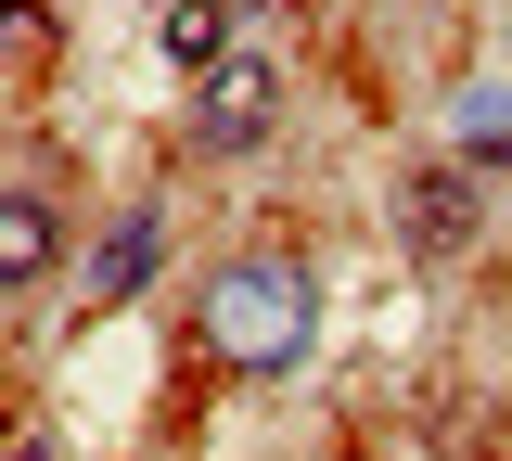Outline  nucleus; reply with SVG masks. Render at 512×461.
Masks as SVG:
<instances>
[{"mask_svg":"<svg viewBox=\"0 0 512 461\" xmlns=\"http://www.w3.org/2000/svg\"><path fill=\"white\" fill-rule=\"evenodd\" d=\"M192 346L218 359V372H308L320 346V269L295 244H244V257L205 269V295H192Z\"/></svg>","mask_w":512,"mask_h":461,"instance_id":"1","label":"nucleus"},{"mask_svg":"<svg viewBox=\"0 0 512 461\" xmlns=\"http://www.w3.org/2000/svg\"><path fill=\"white\" fill-rule=\"evenodd\" d=\"M269 116H282V65H269V52H231V65H205L192 77V141H205V154H256V141H269Z\"/></svg>","mask_w":512,"mask_h":461,"instance_id":"2","label":"nucleus"},{"mask_svg":"<svg viewBox=\"0 0 512 461\" xmlns=\"http://www.w3.org/2000/svg\"><path fill=\"white\" fill-rule=\"evenodd\" d=\"M397 231H410V257H461L474 231H487V180L448 154V167H410V193H397Z\"/></svg>","mask_w":512,"mask_h":461,"instance_id":"3","label":"nucleus"},{"mask_svg":"<svg viewBox=\"0 0 512 461\" xmlns=\"http://www.w3.org/2000/svg\"><path fill=\"white\" fill-rule=\"evenodd\" d=\"M154 269H167V218H154V205H128L116 231H103V257H90V282H77V308H128Z\"/></svg>","mask_w":512,"mask_h":461,"instance_id":"4","label":"nucleus"},{"mask_svg":"<svg viewBox=\"0 0 512 461\" xmlns=\"http://www.w3.org/2000/svg\"><path fill=\"white\" fill-rule=\"evenodd\" d=\"M52 257H64V218H52V193H0V295L52 282Z\"/></svg>","mask_w":512,"mask_h":461,"instance_id":"5","label":"nucleus"},{"mask_svg":"<svg viewBox=\"0 0 512 461\" xmlns=\"http://www.w3.org/2000/svg\"><path fill=\"white\" fill-rule=\"evenodd\" d=\"M244 52V26H231V0H167V65L205 77V65H231Z\"/></svg>","mask_w":512,"mask_h":461,"instance_id":"6","label":"nucleus"},{"mask_svg":"<svg viewBox=\"0 0 512 461\" xmlns=\"http://www.w3.org/2000/svg\"><path fill=\"white\" fill-rule=\"evenodd\" d=\"M461 129H474V141H500V154H512V90H461Z\"/></svg>","mask_w":512,"mask_h":461,"instance_id":"7","label":"nucleus"}]
</instances>
